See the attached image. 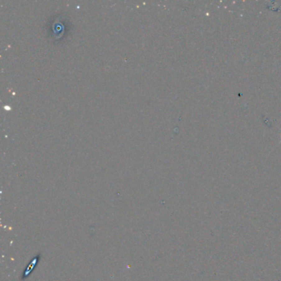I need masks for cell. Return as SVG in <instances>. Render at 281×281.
Wrapping results in <instances>:
<instances>
[{
    "label": "cell",
    "mask_w": 281,
    "mask_h": 281,
    "mask_svg": "<svg viewBox=\"0 0 281 281\" xmlns=\"http://www.w3.org/2000/svg\"><path fill=\"white\" fill-rule=\"evenodd\" d=\"M37 260H38V258L37 257H35V258H34L33 260H32V261H31V266H34V265H35V264H36V262H37ZM33 269V268H32V267H31V268H27V270H26V271L24 272V275H23V278H26V277H27L28 276V274H29V273H30V272H31V269Z\"/></svg>",
    "instance_id": "cell-1"
}]
</instances>
